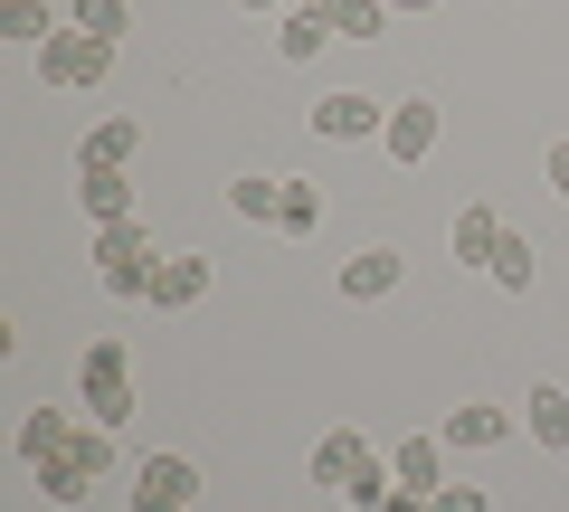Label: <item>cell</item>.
Returning <instances> with one entry per match:
<instances>
[{
  "mask_svg": "<svg viewBox=\"0 0 569 512\" xmlns=\"http://www.w3.org/2000/svg\"><path fill=\"white\" fill-rule=\"evenodd\" d=\"M67 29H86V39H104V48H114L123 29H133V10H123V0H77V20H67Z\"/></svg>",
  "mask_w": 569,
  "mask_h": 512,
  "instance_id": "23",
  "label": "cell"
},
{
  "mask_svg": "<svg viewBox=\"0 0 569 512\" xmlns=\"http://www.w3.org/2000/svg\"><path fill=\"white\" fill-rule=\"evenodd\" d=\"M96 257H104L96 275H123V267H162V247H152V228H142V219H114V228H96Z\"/></svg>",
  "mask_w": 569,
  "mask_h": 512,
  "instance_id": "9",
  "label": "cell"
},
{
  "mask_svg": "<svg viewBox=\"0 0 569 512\" xmlns=\"http://www.w3.org/2000/svg\"><path fill=\"white\" fill-rule=\"evenodd\" d=\"M276 228H284V238H313V228H323V190H313V181H284Z\"/></svg>",
  "mask_w": 569,
  "mask_h": 512,
  "instance_id": "21",
  "label": "cell"
},
{
  "mask_svg": "<svg viewBox=\"0 0 569 512\" xmlns=\"http://www.w3.org/2000/svg\"><path fill=\"white\" fill-rule=\"evenodd\" d=\"M550 190L569 200V143H550Z\"/></svg>",
  "mask_w": 569,
  "mask_h": 512,
  "instance_id": "29",
  "label": "cell"
},
{
  "mask_svg": "<svg viewBox=\"0 0 569 512\" xmlns=\"http://www.w3.org/2000/svg\"><path fill=\"white\" fill-rule=\"evenodd\" d=\"M380 152H389V162H427V152H437V104H427V96L389 104V133H380Z\"/></svg>",
  "mask_w": 569,
  "mask_h": 512,
  "instance_id": "5",
  "label": "cell"
},
{
  "mask_svg": "<svg viewBox=\"0 0 569 512\" xmlns=\"http://www.w3.org/2000/svg\"><path fill=\"white\" fill-rule=\"evenodd\" d=\"M512 428H522L512 409H485V399H466V409H447V428H437V436H447L456 455H485V446H503Z\"/></svg>",
  "mask_w": 569,
  "mask_h": 512,
  "instance_id": "4",
  "label": "cell"
},
{
  "mask_svg": "<svg viewBox=\"0 0 569 512\" xmlns=\"http://www.w3.org/2000/svg\"><path fill=\"white\" fill-rule=\"evenodd\" d=\"M67 20H48V0H0V39L10 48H48Z\"/></svg>",
  "mask_w": 569,
  "mask_h": 512,
  "instance_id": "18",
  "label": "cell"
},
{
  "mask_svg": "<svg viewBox=\"0 0 569 512\" xmlns=\"http://www.w3.org/2000/svg\"><path fill=\"white\" fill-rule=\"evenodd\" d=\"M427 512H493V503H485V484H437Z\"/></svg>",
  "mask_w": 569,
  "mask_h": 512,
  "instance_id": "27",
  "label": "cell"
},
{
  "mask_svg": "<svg viewBox=\"0 0 569 512\" xmlns=\"http://www.w3.org/2000/svg\"><path fill=\"white\" fill-rule=\"evenodd\" d=\"M522 428H531V446L560 455V446H569V390H550V380H541V390L522 399Z\"/></svg>",
  "mask_w": 569,
  "mask_h": 512,
  "instance_id": "15",
  "label": "cell"
},
{
  "mask_svg": "<svg viewBox=\"0 0 569 512\" xmlns=\"http://www.w3.org/2000/svg\"><path fill=\"white\" fill-rule=\"evenodd\" d=\"M133 484H142V493H162V503H190V493H200V465H190V455H142Z\"/></svg>",
  "mask_w": 569,
  "mask_h": 512,
  "instance_id": "16",
  "label": "cell"
},
{
  "mask_svg": "<svg viewBox=\"0 0 569 512\" xmlns=\"http://www.w3.org/2000/svg\"><path fill=\"white\" fill-rule=\"evenodd\" d=\"M313 10L332 20V39H380L389 29V0H313Z\"/></svg>",
  "mask_w": 569,
  "mask_h": 512,
  "instance_id": "19",
  "label": "cell"
},
{
  "mask_svg": "<svg viewBox=\"0 0 569 512\" xmlns=\"http://www.w3.org/2000/svg\"><path fill=\"white\" fill-rule=\"evenodd\" d=\"M86 484H96V474H86L77 455H48V465H39V493H48V503H86Z\"/></svg>",
  "mask_w": 569,
  "mask_h": 512,
  "instance_id": "24",
  "label": "cell"
},
{
  "mask_svg": "<svg viewBox=\"0 0 569 512\" xmlns=\"http://www.w3.org/2000/svg\"><path fill=\"white\" fill-rule=\"evenodd\" d=\"M342 512H351V503H342Z\"/></svg>",
  "mask_w": 569,
  "mask_h": 512,
  "instance_id": "33",
  "label": "cell"
},
{
  "mask_svg": "<svg viewBox=\"0 0 569 512\" xmlns=\"http://www.w3.org/2000/svg\"><path fill=\"white\" fill-rule=\"evenodd\" d=\"M389 285H399V247H361V257L342 267V294H351V304H380Z\"/></svg>",
  "mask_w": 569,
  "mask_h": 512,
  "instance_id": "13",
  "label": "cell"
},
{
  "mask_svg": "<svg viewBox=\"0 0 569 512\" xmlns=\"http://www.w3.org/2000/svg\"><path fill=\"white\" fill-rule=\"evenodd\" d=\"M380 512H427V493H418V484H389V493H380Z\"/></svg>",
  "mask_w": 569,
  "mask_h": 512,
  "instance_id": "28",
  "label": "cell"
},
{
  "mask_svg": "<svg viewBox=\"0 0 569 512\" xmlns=\"http://www.w3.org/2000/svg\"><path fill=\"white\" fill-rule=\"evenodd\" d=\"M247 10H295V0H247Z\"/></svg>",
  "mask_w": 569,
  "mask_h": 512,
  "instance_id": "32",
  "label": "cell"
},
{
  "mask_svg": "<svg viewBox=\"0 0 569 512\" xmlns=\"http://www.w3.org/2000/svg\"><path fill=\"white\" fill-rule=\"evenodd\" d=\"M447 247H456V267H493V247H503V219H493L485 200H475V209H456Z\"/></svg>",
  "mask_w": 569,
  "mask_h": 512,
  "instance_id": "11",
  "label": "cell"
},
{
  "mask_svg": "<svg viewBox=\"0 0 569 512\" xmlns=\"http://www.w3.org/2000/svg\"><path fill=\"white\" fill-rule=\"evenodd\" d=\"M77 409L96 418V428H123V418H133V361H123V342H86L77 351Z\"/></svg>",
  "mask_w": 569,
  "mask_h": 512,
  "instance_id": "1",
  "label": "cell"
},
{
  "mask_svg": "<svg viewBox=\"0 0 569 512\" xmlns=\"http://www.w3.org/2000/svg\"><path fill=\"white\" fill-rule=\"evenodd\" d=\"M133 152H142V123H96V133H86V152H77V162L86 171H123V162H133Z\"/></svg>",
  "mask_w": 569,
  "mask_h": 512,
  "instance_id": "17",
  "label": "cell"
},
{
  "mask_svg": "<svg viewBox=\"0 0 569 512\" xmlns=\"http://www.w3.org/2000/svg\"><path fill=\"white\" fill-rule=\"evenodd\" d=\"M313 133H323V143H380V133H389V104L361 96V86H332V96L313 104Z\"/></svg>",
  "mask_w": 569,
  "mask_h": 512,
  "instance_id": "3",
  "label": "cell"
},
{
  "mask_svg": "<svg viewBox=\"0 0 569 512\" xmlns=\"http://www.w3.org/2000/svg\"><path fill=\"white\" fill-rule=\"evenodd\" d=\"M389 484H399V474H389L380 455H361V465H351V484H342V503H351V512H380V493H389Z\"/></svg>",
  "mask_w": 569,
  "mask_h": 512,
  "instance_id": "25",
  "label": "cell"
},
{
  "mask_svg": "<svg viewBox=\"0 0 569 512\" xmlns=\"http://www.w3.org/2000/svg\"><path fill=\"white\" fill-rule=\"evenodd\" d=\"M133 512H190V503H162V493H142V484H133Z\"/></svg>",
  "mask_w": 569,
  "mask_h": 512,
  "instance_id": "30",
  "label": "cell"
},
{
  "mask_svg": "<svg viewBox=\"0 0 569 512\" xmlns=\"http://www.w3.org/2000/svg\"><path fill=\"white\" fill-rule=\"evenodd\" d=\"M209 294V257H162V275H152V313H190Z\"/></svg>",
  "mask_w": 569,
  "mask_h": 512,
  "instance_id": "10",
  "label": "cell"
},
{
  "mask_svg": "<svg viewBox=\"0 0 569 512\" xmlns=\"http://www.w3.org/2000/svg\"><path fill=\"white\" fill-rule=\"evenodd\" d=\"M276 200H284V181H266V171H238V181H228V209H238V219L276 228Z\"/></svg>",
  "mask_w": 569,
  "mask_h": 512,
  "instance_id": "22",
  "label": "cell"
},
{
  "mask_svg": "<svg viewBox=\"0 0 569 512\" xmlns=\"http://www.w3.org/2000/svg\"><path fill=\"white\" fill-rule=\"evenodd\" d=\"M447 436H399V446H389V474H399V484H418V493H437V484H456L447 474Z\"/></svg>",
  "mask_w": 569,
  "mask_h": 512,
  "instance_id": "6",
  "label": "cell"
},
{
  "mask_svg": "<svg viewBox=\"0 0 569 512\" xmlns=\"http://www.w3.org/2000/svg\"><path fill=\"white\" fill-rule=\"evenodd\" d=\"M361 455H370V436H351V428H332L323 446H313V465H305V484H332V493H342V484H351V465H361Z\"/></svg>",
  "mask_w": 569,
  "mask_h": 512,
  "instance_id": "14",
  "label": "cell"
},
{
  "mask_svg": "<svg viewBox=\"0 0 569 512\" xmlns=\"http://www.w3.org/2000/svg\"><path fill=\"white\" fill-rule=\"evenodd\" d=\"M77 200H86V219H96V228L133 219V181H123V171H86L77 162Z\"/></svg>",
  "mask_w": 569,
  "mask_h": 512,
  "instance_id": "12",
  "label": "cell"
},
{
  "mask_svg": "<svg viewBox=\"0 0 569 512\" xmlns=\"http://www.w3.org/2000/svg\"><path fill=\"white\" fill-rule=\"evenodd\" d=\"M418 10H437V0H389V20H418Z\"/></svg>",
  "mask_w": 569,
  "mask_h": 512,
  "instance_id": "31",
  "label": "cell"
},
{
  "mask_svg": "<svg viewBox=\"0 0 569 512\" xmlns=\"http://www.w3.org/2000/svg\"><path fill=\"white\" fill-rule=\"evenodd\" d=\"M67 446H77V409H29L20 418V465L29 474H39L48 455H67Z\"/></svg>",
  "mask_w": 569,
  "mask_h": 512,
  "instance_id": "8",
  "label": "cell"
},
{
  "mask_svg": "<svg viewBox=\"0 0 569 512\" xmlns=\"http://www.w3.org/2000/svg\"><path fill=\"white\" fill-rule=\"evenodd\" d=\"M67 455H77L86 474H104V465H114V428H96V418H86V428H77V446H67Z\"/></svg>",
  "mask_w": 569,
  "mask_h": 512,
  "instance_id": "26",
  "label": "cell"
},
{
  "mask_svg": "<svg viewBox=\"0 0 569 512\" xmlns=\"http://www.w3.org/2000/svg\"><path fill=\"white\" fill-rule=\"evenodd\" d=\"M493 285H503V294H531V275H541V257H531V238H512V228H503V247H493Z\"/></svg>",
  "mask_w": 569,
  "mask_h": 512,
  "instance_id": "20",
  "label": "cell"
},
{
  "mask_svg": "<svg viewBox=\"0 0 569 512\" xmlns=\"http://www.w3.org/2000/svg\"><path fill=\"white\" fill-rule=\"evenodd\" d=\"M104 67H114V48L86 39V29H58V39L39 48V86H58V96H86V86H104Z\"/></svg>",
  "mask_w": 569,
  "mask_h": 512,
  "instance_id": "2",
  "label": "cell"
},
{
  "mask_svg": "<svg viewBox=\"0 0 569 512\" xmlns=\"http://www.w3.org/2000/svg\"><path fill=\"white\" fill-rule=\"evenodd\" d=\"M323 48H332V20L313 10V0H295V10L276 20V58H284V67H313Z\"/></svg>",
  "mask_w": 569,
  "mask_h": 512,
  "instance_id": "7",
  "label": "cell"
}]
</instances>
